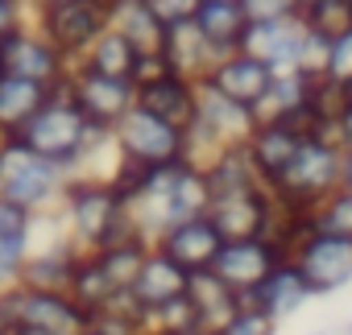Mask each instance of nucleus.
<instances>
[{"instance_id": "18", "label": "nucleus", "mask_w": 352, "mask_h": 335, "mask_svg": "<svg viewBox=\"0 0 352 335\" xmlns=\"http://www.w3.org/2000/svg\"><path fill=\"white\" fill-rule=\"evenodd\" d=\"M249 302H257L265 314H274L278 323H290L294 314H302L311 302H315V290H311V281L302 277V269L286 257L253 294H249Z\"/></svg>"}, {"instance_id": "46", "label": "nucleus", "mask_w": 352, "mask_h": 335, "mask_svg": "<svg viewBox=\"0 0 352 335\" xmlns=\"http://www.w3.org/2000/svg\"><path fill=\"white\" fill-rule=\"evenodd\" d=\"M183 335H220V331H212V327H191V331H183Z\"/></svg>"}, {"instance_id": "44", "label": "nucleus", "mask_w": 352, "mask_h": 335, "mask_svg": "<svg viewBox=\"0 0 352 335\" xmlns=\"http://www.w3.org/2000/svg\"><path fill=\"white\" fill-rule=\"evenodd\" d=\"M319 5H327V0H298V13H311V9H319Z\"/></svg>"}, {"instance_id": "28", "label": "nucleus", "mask_w": 352, "mask_h": 335, "mask_svg": "<svg viewBox=\"0 0 352 335\" xmlns=\"http://www.w3.org/2000/svg\"><path fill=\"white\" fill-rule=\"evenodd\" d=\"M208 187H212V199L220 195H249V191H265V178L257 174V165L249 157L245 145H232L220 153V161L208 170Z\"/></svg>"}, {"instance_id": "37", "label": "nucleus", "mask_w": 352, "mask_h": 335, "mask_svg": "<svg viewBox=\"0 0 352 335\" xmlns=\"http://www.w3.org/2000/svg\"><path fill=\"white\" fill-rule=\"evenodd\" d=\"M241 9L249 21H286V17H302L298 0H241Z\"/></svg>"}, {"instance_id": "27", "label": "nucleus", "mask_w": 352, "mask_h": 335, "mask_svg": "<svg viewBox=\"0 0 352 335\" xmlns=\"http://www.w3.org/2000/svg\"><path fill=\"white\" fill-rule=\"evenodd\" d=\"M195 25L204 30V38L220 54H232V50H241V38L249 30V17L241 9V0H204V9L195 13Z\"/></svg>"}, {"instance_id": "6", "label": "nucleus", "mask_w": 352, "mask_h": 335, "mask_svg": "<svg viewBox=\"0 0 352 335\" xmlns=\"http://www.w3.org/2000/svg\"><path fill=\"white\" fill-rule=\"evenodd\" d=\"M54 46L58 54L75 67L83 54L108 34V0H58V5L42 9L30 17Z\"/></svg>"}, {"instance_id": "25", "label": "nucleus", "mask_w": 352, "mask_h": 335, "mask_svg": "<svg viewBox=\"0 0 352 335\" xmlns=\"http://www.w3.org/2000/svg\"><path fill=\"white\" fill-rule=\"evenodd\" d=\"M187 298H191V306H195L199 327H212V331H224V327H228V319L241 310V294H236V290H228L212 269H208V273H191Z\"/></svg>"}, {"instance_id": "43", "label": "nucleus", "mask_w": 352, "mask_h": 335, "mask_svg": "<svg viewBox=\"0 0 352 335\" xmlns=\"http://www.w3.org/2000/svg\"><path fill=\"white\" fill-rule=\"evenodd\" d=\"M25 5H30V17H34V13H42V9H50V5H58V0H25Z\"/></svg>"}, {"instance_id": "14", "label": "nucleus", "mask_w": 352, "mask_h": 335, "mask_svg": "<svg viewBox=\"0 0 352 335\" xmlns=\"http://www.w3.org/2000/svg\"><path fill=\"white\" fill-rule=\"evenodd\" d=\"M153 244H157L166 257H174L187 273H208V269L216 265L220 249H224V236L216 232V224H212L208 216H199V220H187V224L166 228Z\"/></svg>"}, {"instance_id": "36", "label": "nucleus", "mask_w": 352, "mask_h": 335, "mask_svg": "<svg viewBox=\"0 0 352 335\" xmlns=\"http://www.w3.org/2000/svg\"><path fill=\"white\" fill-rule=\"evenodd\" d=\"M0 236L5 240H30L34 236V216L5 195H0Z\"/></svg>"}, {"instance_id": "4", "label": "nucleus", "mask_w": 352, "mask_h": 335, "mask_svg": "<svg viewBox=\"0 0 352 335\" xmlns=\"http://www.w3.org/2000/svg\"><path fill=\"white\" fill-rule=\"evenodd\" d=\"M71 187V174L63 165L38 157L21 141H5V161H0V195L25 207L30 216H46L63 207V195Z\"/></svg>"}, {"instance_id": "31", "label": "nucleus", "mask_w": 352, "mask_h": 335, "mask_svg": "<svg viewBox=\"0 0 352 335\" xmlns=\"http://www.w3.org/2000/svg\"><path fill=\"white\" fill-rule=\"evenodd\" d=\"M315 228H323V232H336V236H352V191H336V195H327L319 207H315Z\"/></svg>"}, {"instance_id": "51", "label": "nucleus", "mask_w": 352, "mask_h": 335, "mask_svg": "<svg viewBox=\"0 0 352 335\" xmlns=\"http://www.w3.org/2000/svg\"><path fill=\"white\" fill-rule=\"evenodd\" d=\"M0 335H5V331H0Z\"/></svg>"}, {"instance_id": "1", "label": "nucleus", "mask_w": 352, "mask_h": 335, "mask_svg": "<svg viewBox=\"0 0 352 335\" xmlns=\"http://www.w3.org/2000/svg\"><path fill=\"white\" fill-rule=\"evenodd\" d=\"M63 228L67 240L79 253H100L116 240L141 236V228L133 224L129 199L116 191V183H100V178H71L67 195H63Z\"/></svg>"}, {"instance_id": "7", "label": "nucleus", "mask_w": 352, "mask_h": 335, "mask_svg": "<svg viewBox=\"0 0 352 335\" xmlns=\"http://www.w3.org/2000/svg\"><path fill=\"white\" fill-rule=\"evenodd\" d=\"M91 319L75 306L71 294L58 290H30L17 286L9 294H0V327H42L54 335H79Z\"/></svg>"}, {"instance_id": "29", "label": "nucleus", "mask_w": 352, "mask_h": 335, "mask_svg": "<svg viewBox=\"0 0 352 335\" xmlns=\"http://www.w3.org/2000/svg\"><path fill=\"white\" fill-rule=\"evenodd\" d=\"M145 253H149V240L145 236H129V240H116V244H108V249H100V253H91L96 261H100V269L108 273V281L116 286V290H133V281H137V273H141V261H145Z\"/></svg>"}, {"instance_id": "9", "label": "nucleus", "mask_w": 352, "mask_h": 335, "mask_svg": "<svg viewBox=\"0 0 352 335\" xmlns=\"http://www.w3.org/2000/svg\"><path fill=\"white\" fill-rule=\"evenodd\" d=\"M63 91L75 100V108L104 132H112L133 108H137V83L133 79H116V75H96L83 67H71V79L63 83Z\"/></svg>"}, {"instance_id": "38", "label": "nucleus", "mask_w": 352, "mask_h": 335, "mask_svg": "<svg viewBox=\"0 0 352 335\" xmlns=\"http://www.w3.org/2000/svg\"><path fill=\"white\" fill-rule=\"evenodd\" d=\"M149 9L162 17V25H183V21H195V13L204 9V0H149Z\"/></svg>"}, {"instance_id": "5", "label": "nucleus", "mask_w": 352, "mask_h": 335, "mask_svg": "<svg viewBox=\"0 0 352 335\" xmlns=\"http://www.w3.org/2000/svg\"><path fill=\"white\" fill-rule=\"evenodd\" d=\"M112 141L120 149V161L124 165H137V170H162V165H179L183 153H187V132L166 124L162 116L145 112V108H133L116 128H112Z\"/></svg>"}, {"instance_id": "23", "label": "nucleus", "mask_w": 352, "mask_h": 335, "mask_svg": "<svg viewBox=\"0 0 352 335\" xmlns=\"http://www.w3.org/2000/svg\"><path fill=\"white\" fill-rule=\"evenodd\" d=\"M50 95L54 91L42 83H30V79L0 71V141H17L25 132V124L46 108Z\"/></svg>"}, {"instance_id": "12", "label": "nucleus", "mask_w": 352, "mask_h": 335, "mask_svg": "<svg viewBox=\"0 0 352 335\" xmlns=\"http://www.w3.org/2000/svg\"><path fill=\"white\" fill-rule=\"evenodd\" d=\"M208 220L216 224V232L224 240H257V236H274L278 224V199L274 191H249V195H220L208 207Z\"/></svg>"}, {"instance_id": "45", "label": "nucleus", "mask_w": 352, "mask_h": 335, "mask_svg": "<svg viewBox=\"0 0 352 335\" xmlns=\"http://www.w3.org/2000/svg\"><path fill=\"white\" fill-rule=\"evenodd\" d=\"M79 335H108V331H104V327H100V323H87V327H83V331H79Z\"/></svg>"}, {"instance_id": "3", "label": "nucleus", "mask_w": 352, "mask_h": 335, "mask_svg": "<svg viewBox=\"0 0 352 335\" xmlns=\"http://www.w3.org/2000/svg\"><path fill=\"white\" fill-rule=\"evenodd\" d=\"M340 161H344V149L331 145L327 137L319 132H307L294 161L286 165V174L270 187L278 203H286L290 211H307L315 216V207L340 191Z\"/></svg>"}, {"instance_id": "20", "label": "nucleus", "mask_w": 352, "mask_h": 335, "mask_svg": "<svg viewBox=\"0 0 352 335\" xmlns=\"http://www.w3.org/2000/svg\"><path fill=\"white\" fill-rule=\"evenodd\" d=\"M195 124L204 132H212L224 149H232V145H249V137L257 128V116H253V108H245V104H236V100L204 87L199 91V116H195Z\"/></svg>"}, {"instance_id": "42", "label": "nucleus", "mask_w": 352, "mask_h": 335, "mask_svg": "<svg viewBox=\"0 0 352 335\" xmlns=\"http://www.w3.org/2000/svg\"><path fill=\"white\" fill-rule=\"evenodd\" d=\"M5 335H54V331H42V327H9Z\"/></svg>"}, {"instance_id": "2", "label": "nucleus", "mask_w": 352, "mask_h": 335, "mask_svg": "<svg viewBox=\"0 0 352 335\" xmlns=\"http://www.w3.org/2000/svg\"><path fill=\"white\" fill-rule=\"evenodd\" d=\"M100 137H104V128H96V124L75 108V100L58 87V91L46 100V108L25 124V132H21L17 141H21L25 149H34L38 157L63 165V170L75 178L83 153H87Z\"/></svg>"}, {"instance_id": "48", "label": "nucleus", "mask_w": 352, "mask_h": 335, "mask_svg": "<svg viewBox=\"0 0 352 335\" xmlns=\"http://www.w3.org/2000/svg\"><path fill=\"white\" fill-rule=\"evenodd\" d=\"M344 5H348V9H352V0H344Z\"/></svg>"}, {"instance_id": "32", "label": "nucleus", "mask_w": 352, "mask_h": 335, "mask_svg": "<svg viewBox=\"0 0 352 335\" xmlns=\"http://www.w3.org/2000/svg\"><path fill=\"white\" fill-rule=\"evenodd\" d=\"M220 335H282V323H278L274 314H265L257 302L241 298V310L228 319V327H224Z\"/></svg>"}, {"instance_id": "33", "label": "nucleus", "mask_w": 352, "mask_h": 335, "mask_svg": "<svg viewBox=\"0 0 352 335\" xmlns=\"http://www.w3.org/2000/svg\"><path fill=\"white\" fill-rule=\"evenodd\" d=\"M302 21L311 25V34H319V38H340V34H348L352 30V9L344 5V0H327V5H319V9H311V13H302Z\"/></svg>"}, {"instance_id": "50", "label": "nucleus", "mask_w": 352, "mask_h": 335, "mask_svg": "<svg viewBox=\"0 0 352 335\" xmlns=\"http://www.w3.org/2000/svg\"><path fill=\"white\" fill-rule=\"evenodd\" d=\"M348 335H352V323H348Z\"/></svg>"}, {"instance_id": "24", "label": "nucleus", "mask_w": 352, "mask_h": 335, "mask_svg": "<svg viewBox=\"0 0 352 335\" xmlns=\"http://www.w3.org/2000/svg\"><path fill=\"white\" fill-rule=\"evenodd\" d=\"M79 257H83V253H79L71 240L34 244V249H30V261H25V273H21V286L67 294V290H71V277H75V269H79Z\"/></svg>"}, {"instance_id": "39", "label": "nucleus", "mask_w": 352, "mask_h": 335, "mask_svg": "<svg viewBox=\"0 0 352 335\" xmlns=\"http://www.w3.org/2000/svg\"><path fill=\"white\" fill-rule=\"evenodd\" d=\"M21 25H30V5L25 0H0V46H5Z\"/></svg>"}, {"instance_id": "34", "label": "nucleus", "mask_w": 352, "mask_h": 335, "mask_svg": "<svg viewBox=\"0 0 352 335\" xmlns=\"http://www.w3.org/2000/svg\"><path fill=\"white\" fill-rule=\"evenodd\" d=\"M25 261H30V240H5L0 236V294L21 286Z\"/></svg>"}, {"instance_id": "41", "label": "nucleus", "mask_w": 352, "mask_h": 335, "mask_svg": "<svg viewBox=\"0 0 352 335\" xmlns=\"http://www.w3.org/2000/svg\"><path fill=\"white\" fill-rule=\"evenodd\" d=\"M307 335H348V323H331V327H315Z\"/></svg>"}, {"instance_id": "35", "label": "nucleus", "mask_w": 352, "mask_h": 335, "mask_svg": "<svg viewBox=\"0 0 352 335\" xmlns=\"http://www.w3.org/2000/svg\"><path fill=\"white\" fill-rule=\"evenodd\" d=\"M323 79H331V83H340V87L352 83V30L327 42V67H323Z\"/></svg>"}, {"instance_id": "49", "label": "nucleus", "mask_w": 352, "mask_h": 335, "mask_svg": "<svg viewBox=\"0 0 352 335\" xmlns=\"http://www.w3.org/2000/svg\"><path fill=\"white\" fill-rule=\"evenodd\" d=\"M348 95H352V83H348Z\"/></svg>"}, {"instance_id": "40", "label": "nucleus", "mask_w": 352, "mask_h": 335, "mask_svg": "<svg viewBox=\"0 0 352 335\" xmlns=\"http://www.w3.org/2000/svg\"><path fill=\"white\" fill-rule=\"evenodd\" d=\"M340 187L352 191V145L344 149V161H340Z\"/></svg>"}, {"instance_id": "13", "label": "nucleus", "mask_w": 352, "mask_h": 335, "mask_svg": "<svg viewBox=\"0 0 352 335\" xmlns=\"http://www.w3.org/2000/svg\"><path fill=\"white\" fill-rule=\"evenodd\" d=\"M282 261H286V253H282L274 240H265V236H257V240H224V249H220L212 273H216L228 290H236L241 298H249Z\"/></svg>"}, {"instance_id": "26", "label": "nucleus", "mask_w": 352, "mask_h": 335, "mask_svg": "<svg viewBox=\"0 0 352 335\" xmlns=\"http://www.w3.org/2000/svg\"><path fill=\"white\" fill-rule=\"evenodd\" d=\"M67 294L75 298V306H79L87 319L108 314V310L124 298V290H116V286L108 281V273L100 269V261H96L91 253H83V257H79V269H75V277H71V290H67Z\"/></svg>"}, {"instance_id": "19", "label": "nucleus", "mask_w": 352, "mask_h": 335, "mask_svg": "<svg viewBox=\"0 0 352 335\" xmlns=\"http://www.w3.org/2000/svg\"><path fill=\"white\" fill-rule=\"evenodd\" d=\"M162 58L170 62V71H174V75L204 83V79L216 71V62H220L224 54L204 38V30H199L195 21H183V25H170V30H166Z\"/></svg>"}, {"instance_id": "11", "label": "nucleus", "mask_w": 352, "mask_h": 335, "mask_svg": "<svg viewBox=\"0 0 352 335\" xmlns=\"http://www.w3.org/2000/svg\"><path fill=\"white\" fill-rule=\"evenodd\" d=\"M307 21L302 17H286V21H249L241 50L257 62H265L274 75L282 71H302V54H307Z\"/></svg>"}, {"instance_id": "15", "label": "nucleus", "mask_w": 352, "mask_h": 335, "mask_svg": "<svg viewBox=\"0 0 352 335\" xmlns=\"http://www.w3.org/2000/svg\"><path fill=\"white\" fill-rule=\"evenodd\" d=\"M199 91L204 87L195 79H183V75L170 71V75L137 87V108H145V112L162 116L166 124H174V128L187 132L195 124V116H199Z\"/></svg>"}, {"instance_id": "8", "label": "nucleus", "mask_w": 352, "mask_h": 335, "mask_svg": "<svg viewBox=\"0 0 352 335\" xmlns=\"http://www.w3.org/2000/svg\"><path fill=\"white\" fill-rule=\"evenodd\" d=\"M290 261L302 269V277L311 281L315 298H331V294L352 286V236H336V232L311 228L290 249Z\"/></svg>"}, {"instance_id": "17", "label": "nucleus", "mask_w": 352, "mask_h": 335, "mask_svg": "<svg viewBox=\"0 0 352 335\" xmlns=\"http://www.w3.org/2000/svg\"><path fill=\"white\" fill-rule=\"evenodd\" d=\"M187 286H191V273L174 257H166L157 244H149V253L141 261V273H137L129 294L141 310H153V306H166L174 298H187Z\"/></svg>"}, {"instance_id": "21", "label": "nucleus", "mask_w": 352, "mask_h": 335, "mask_svg": "<svg viewBox=\"0 0 352 335\" xmlns=\"http://www.w3.org/2000/svg\"><path fill=\"white\" fill-rule=\"evenodd\" d=\"M302 137H307V128H298V124H257L253 128V137H249V157H253V165H257V174L265 178V187H274L282 174H286V165L294 161V153H298V145H302Z\"/></svg>"}, {"instance_id": "10", "label": "nucleus", "mask_w": 352, "mask_h": 335, "mask_svg": "<svg viewBox=\"0 0 352 335\" xmlns=\"http://www.w3.org/2000/svg\"><path fill=\"white\" fill-rule=\"evenodd\" d=\"M0 71L17 75V79H30V83H42L50 91H58L71 79V62L58 54V46L34 21L21 25L5 46H0Z\"/></svg>"}, {"instance_id": "47", "label": "nucleus", "mask_w": 352, "mask_h": 335, "mask_svg": "<svg viewBox=\"0 0 352 335\" xmlns=\"http://www.w3.org/2000/svg\"><path fill=\"white\" fill-rule=\"evenodd\" d=\"M0 161H5V141H0Z\"/></svg>"}, {"instance_id": "30", "label": "nucleus", "mask_w": 352, "mask_h": 335, "mask_svg": "<svg viewBox=\"0 0 352 335\" xmlns=\"http://www.w3.org/2000/svg\"><path fill=\"white\" fill-rule=\"evenodd\" d=\"M137 62H141V50H133L120 34H104L87 54H83V62H75V67H83V71H96V75H116V79H133V71H137Z\"/></svg>"}, {"instance_id": "22", "label": "nucleus", "mask_w": 352, "mask_h": 335, "mask_svg": "<svg viewBox=\"0 0 352 335\" xmlns=\"http://www.w3.org/2000/svg\"><path fill=\"white\" fill-rule=\"evenodd\" d=\"M108 30L141 54H162L166 46V25L149 9V0H108Z\"/></svg>"}, {"instance_id": "16", "label": "nucleus", "mask_w": 352, "mask_h": 335, "mask_svg": "<svg viewBox=\"0 0 352 335\" xmlns=\"http://www.w3.org/2000/svg\"><path fill=\"white\" fill-rule=\"evenodd\" d=\"M270 83H274V71H270L265 62L249 58L245 50L224 54V58L216 62V71L204 79V87H212V91H220V95H228V100H236V104H245V108H257L261 95L270 91Z\"/></svg>"}]
</instances>
